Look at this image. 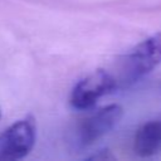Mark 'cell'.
Returning a JSON list of instances; mask_svg holds the SVG:
<instances>
[{"mask_svg":"<svg viewBox=\"0 0 161 161\" xmlns=\"http://www.w3.org/2000/svg\"><path fill=\"white\" fill-rule=\"evenodd\" d=\"M161 64V33H156L150 38L138 43L121 63L119 83L122 87L131 86L152 69Z\"/></svg>","mask_w":161,"mask_h":161,"instance_id":"cell-1","label":"cell"},{"mask_svg":"<svg viewBox=\"0 0 161 161\" xmlns=\"http://www.w3.org/2000/svg\"><path fill=\"white\" fill-rule=\"evenodd\" d=\"M36 125L31 116H26L9 126L0 136V160H20L34 147Z\"/></svg>","mask_w":161,"mask_h":161,"instance_id":"cell-2","label":"cell"},{"mask_svg":"<svg viewBox=\"0 0 161 161\" xmlns=\"http://www.w3.org/2000/svg\"><path fill=\"white\" fill-rule=\"evenodd\" d=\"M117 87V79L111 73L97 69L74 86L70 93V104L77 109L92 108L101 97L113 92Z\"/></svg>","mask_w":161,"mask_h":161,"instance_id":"cell-3","label":"cell"},{"mask_svg":"<svg viewBox=\"0 0 161 161\" xmlns=\"http://www.w3.org/2000/svg\"><path fill=\"white\" fill-rule=\"evenodd\" d=\"M122 114L123 109L119 104H109L86 118L78 127V145L87 147L102 138L119 122Z\"/></svg>","mask_w":161,"mask_h":161,"instance_id":"cell-4","label":"cell"},{"mask_svg":"<svg viewBox=\"0 0 161 161\" xmlns=\"http://www.w3.org/2000/svg\"><path fill=\"white\" fill-rule=\"evenodd\" d=\"M133 150L141 157H150L161 152V116L140 126L135 135Z\"/></svg>","mask_w":161,"mask_h":161,"instance_id":"cell-5","label":"cell"},{"mask_svg":"<svg viewBox=\"0 0 161 161\" xmlns=\"http://www.w3.org/2000/svg\"><path fill=\"white\" fill-rule=\"evenodd\" d=\"M89 158H92V160H108V158H114L111 153H109V151L108 150H101V151H98L97 153H94L93 156H91Z\"/></svg>","mask_w":161,"mask_h":161,"instance_id":"cell-6","label":"cell"},{"mask_svg":"<svg viewBox=\"0 0 161 161\" xmlns=\"http://www.w3.org/2000/svg\"><path fill=\"white\" fill-rule=\"evenodd\" d=\"M0 117H1V112H0Z\"/></svg>","mask_w":161,"mask_h":161,"instance_id":"cell-7","label":"cell"}]
</instances>
